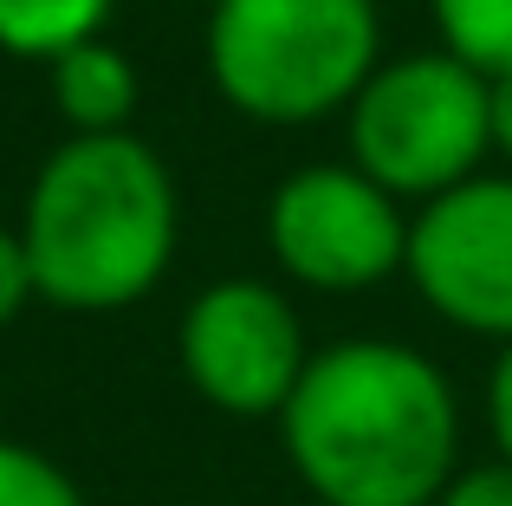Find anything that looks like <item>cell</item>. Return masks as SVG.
Returning <instances> with one entry per match:
<instances>
[{
	"label": "cell",
	"instance_id": "cell-3",
	"mask_svg": "<svg viewBox=\"0 0 512 506\" xmlns=\"http://www.w3.org/2000/svg\"><path fill=\"white\" fill-rule=\"evenodd\" d=\"M383 65L376 0H221L208 7V78L253 124L350 111Z\"/></svg>",
	"mask_w": 512,
	"mask_h": 506
},
{
	"label": "cell",
	"instance_id": "cell-12",
	"mask_svg": "<svg viewBox=\"0 0 512 506\" xmlns=\"http://www.w3.org/2000/svg\"><path fill=\"white\" fill-rule=\"evenodd\" d=\"M435 506H512V461H480V468H454Z\"/></svg>",
	"mask_w": 512,
	"mask_h": 506
},
{
	"label": "cell",
	"instance_id": "cell-15",
	"mask_svg": "<svg viewBox=\"0 0 512 506\" xmlns=\"http://www.w3.org/2000/svg\"><path fill=\"white\" fill-rule=\"evenodd\" d=\"M487 137H493V156L512 163V65L487 72Z\"/></svg>",
	"mask_w": 512,
	"mask_h": 506
},
{
	"label": "cell",
	"instance_id": "cell-10",
	"mask_svg": "<svg viewBox=\"0 0 512 506\" xmlns=\"http://www.w3.org/2000/svg\"><path fill=\"white\" fill-rule=\"evenodd\" d=\"M435 33L454 59L474 72H506L512 65V0H428Z\"/></svg>",
	"mask_w": 512,
	"mask_h": 506
},
{
	"label": "cell",
	"instance_id": "cell-14",
	"mask_svg": "<svg viewBox=\"0 0 512 506\" xmlns=\"http://www.w3.org/2000/svg\"><path fill=\"white\" fill-rule=\"evenodd\" d=\"M487 422H493V448L500 461H512V338L493 357V377H487Z\"/></svg>",
	"mask_w": 512,
	"mask_h": 506
},
{
	"label": "cell",
	"instance_id": "cell-2",
	"mask_svg": "<svg viewBox=\"0 0 512 506\" xmlns=\"http://www.w3.org/2000/svg\"><path fill=\"white\" fill-rule=\"evenodd\" d=\"M20 247L46 305L78 318L124 312L175 253V182L130 130L65 137L39 163L20 215Z\"/></svg>",
	"mask_w": 512,
	"mask_h": 506
},
{
	"label": "cell",
	"instance_id": "cell-6",
	"mask_svg": "<svg viewBox=\"0 0 512 506\" xmlns=\"http://www.w3.org/2000/svg\"><path fill=\"white\" fill-rule=\"evenodd\" d=\"M175 351H182L195 396H208L214 409L240 422L279 416L312 364L292 299L266 279H221V286L195 292L175 331Z\"/></svg>",
	"mask_w": 512,
	"mask_h": 506
},
{
	"label": "cell",
	"instance_id": "cell-5",
	"mask_svg": "<svg viewBox=\"0 0 512 506\" xmlns=\"http://www.w3.org/2000/svg\"><path fill=\"white\" fill-rule=\"evenodd\" d=\"M266 247L299 286L363 292L409 260V215L357 163H312L273 189Z\"/></svg>",
	"mask_w": 512,
	"mask_h": 506
},
{
	"label": "cell",
	"instance_id": "cell-4",
	"mask_svg": "<svg viewBox=\"0 0 512 506\" xmlns=\"http://www.w3.org/2000/svg\"><path fill=\"white\" fill-rule=\"evenodd\" d=\"M344 124L350 163L396 202H435L454 182L480 176V156H493L487 72L454 59L448 46L376 65L350 98Z\"/></svg>",
	"mask_w": 512,
	"mask_h": 506
},
{
	"label": "cell",
	"instance_id": "cell-9",
	"mask_svg": "<svg viewBox=\"0 0 512 506\" xmlns=\"http://www.w3.org/2000/svg\"><path fill=\"white\" fill-rule=\"evenodd\" d=\"M117 0H0V52L52 65L111 26Z\"/></svg>",
	"mask_w": 512,
	"mask_h": 506
},
{
	"label": "cell",
	"instance_id": "cell-13",
	"mask_svg": "<svg viewBox=\"0 0 512 506\" xmlns=\"http://www.w3.org/2000/svg\"><path fill=\"white\" fill-rule=\"evenodd\" d=\"M26 299H39V286H33V266H26L20 228H0V331L26 312Z\"/></svg>",
	"mask_w": 512,
	"mask_h": 506
},
{
	"label": "cell",
	"instance_id": "cell-7",
	"mask_svg": "<svg viewBox=\"0 0 512 506\" xmlns=\"http://www.w3.org/2000/svg\"><path fill=\"white\" fill-rule=\"evenodd\" d=\"M428 305L480 338H512V176H467L422 202L409 221V260Z\"/></svg>",
	"mask_w": 512,
	"mask_h": 506
},
{
	"label": "cell",
	"instance_id": "cell-11",
	"mask_svg": "<svg viewBox=\"0 0 512 506\" xmlns=\"http://www.w3.org/2000/svg\"><path fill=\"white\" fill-rule=\"evenodd\" d=\"M0 506H85V494L52 455L0 435Z\"/></svg>",
	"mask_w": 512,
	"mask_h": 506
},
{
	"label": "cell",
	"instance_id": "cell-16",
	"mask_svg": "<svg viewBox=\"0 0 512 506\" xmlns=\"http://www.w3.org/2000/svg\"><path fill=\"white\" fill-rule=\"evenodd\" d=\"M201 7H221V0H201Z\"/></svg>",
	"mask_w": 512,
	"mask_h": 506
},
{
	"label": "cell",
	"instance_id": "cell-8",
	"mask_svg": "<svg viewBox=\"0 0 512 506\" xmlns=\"http://www.w3.org/2000/svg\"><path fill=\"white\" fill-rule=\"evenodd\" d=\"M52 78V111L72 124V137H104V130H130L137 117V65L111 46V39H85V46L59 52L46 65Z\"/></svg>",
	"mask_w": 512,
	"mask_h": 506
},
{
	"label": "cell",
	"instance_id": "cell-1",
	"mask_svg": "<svg viewBox=\"0 0 512 506\" xmlns=\"http://www.w3.org/2000/svg\"><path fill=\"white\" fill-rule=\"evenodd\" d=\"M279 442L325 506H435L461 461V403L415 344L344 338L312 351Z\"/></svg>",
	"mask_w": 512,
	"mask_h": 506
}]
</instances>
